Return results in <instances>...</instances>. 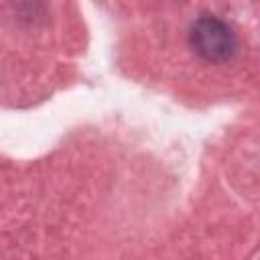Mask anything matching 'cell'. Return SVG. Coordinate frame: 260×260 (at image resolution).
<instances>
[{
	"label": "cell",
	"instance_id": "obj_1",
	"mask_svg": "<svg viewBox=\"0 0 260 260\" xmlns=\"http://www.w3.org/2000/svg\"><path fill=\"white\" fill-rule=\"evenodd\" d=\"M193 49L207 61H228L236 53V37L232 28L213 16H203L193 24L191 30Z\"/></svg>",
	"mask_w": 260,
	"mask_h": 260
}]
</instances>
